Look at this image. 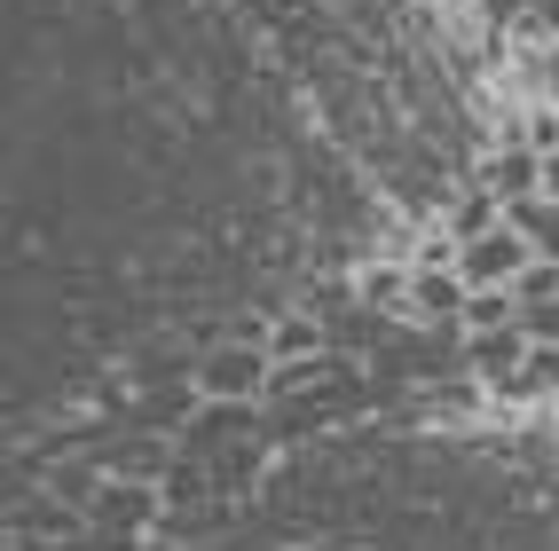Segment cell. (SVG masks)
<instances>
[{"instance_id":"1","label":"cell","mask_w":559,"mask_h":551,"mask_svg":"<svg viewBox=\"0 0 559 551\" xmlns=\"http://www.w3.org/2000/svg\"><path fill=\"white\" fill-rule=\"evenodd\" d=\"M536 261H544V252L528 244V229H512V220H497V229H480V237L457 244V276H465V291H512Z\"/></svg>"},{"instance_id":"2","label":"cell","mask_w":559,"mask_h":551,"mask_svg":"<svg viewBox=\"0 0 559 551\" xmlns=\"http://www.w3.org/2000/svg\"><path fill=\"white\" fill-rule=\"evenodd\" d=\"M198 379H205V394H221V402H245V394H260V386L276 379V362H269V347L245 339V347H213Z\"/></svg>"},{"instance_id":"3","label":"cell","mask_w":559,"mask_h":551,"mask_svg":"<svg viewBox=\"0 0 559 551\" xmlns=\"http://www.w3.org/2000/svg\"><path fill=\"white\" fill-rule=\"evenodd\" d=\"M409 300H418V315H465L473 291H465V276H457V268H426Z\"/></svg>"},{"instance_id":"4","label":"cell","mask_w":559,"mask_h":551,"mask_svg":"<svg viewBox=\"0 0 559 551\" xmlns=\"http://www.w3.org/2000/svg\"><path fill=\"white\" fill-rule=\"evenodd\" d=\"M504 220H512V229H528V244L544 252V261H559V205H551V197H528V205H512Z\"/></svg>"},{"instance_id":"5","label":"cell","mask_w":559,"mask_h":551,"mask_svg":"<svg viewBox=\"0 0 559 551\" xmlns=\"http://www.w3.org/2000/svg\"><path fill=\"white\" fill-rule=\"evenodd\" d=\"M520 347H559V291L551 300H520Z\"/></svg>"},{"instance_id":"6","label":"cell","mask_w":559,"mask_h":551,"mask_svg":"<svg viewBox=\"0 0 559 551\" xmlns=\"http://www.w3.org/2000/svg\"><path fill=\"white\" fill-rule=\"evenodd\" d=\"M536 95H544V110H559V40L536 56Z\"/></svg>"},{"instance_id":"7","label":"cell","mask_w":559,"mask_h":551,"mask_svg":"<svg viewBox=\"0 0 559 551\" xmlns=\"http://www.w3.org/2000/svg\"><path fill=\"white\" fill-rule=\"evenodd\" d=\"M276 355H316V331H308V323H284L276 339H269V362H276Z\"/></svg>"},{"instance_id":"8","label":"cell","mask_w":559,"mask_h":551,"mask_svg":"<svg viewBox=\"0 0 559 551\" xmlns=\"http://www.w3.org/2000/svg\"><path fill=\"white\" fill-rule=\"evenodd\" d=\"M544 197H551V205H559V151H551V158H544Z\"/></svg>"}]
</instances>
